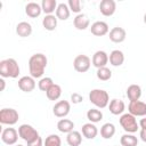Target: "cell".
I'll list each match as a JSON object with an SVG mask.
<instances>
[{
  "label": "cell",
  "instance_id": "cell-1",
  "mask_svg": "<svg viewBox=\"0 0 146 146\" xmlns=\"http://www.w3.org/2000/svg\"><path fill=\"white\" fill-rule=\"evenodd\" d=\"M47 63L48 59L46 57V55L38 52L34 54L30 57L29 59V71H30V75L34 79H40L42 78L44 70L47 67Z\"/></svg>",
  "mask_w": 146,
  "mask_h": 146
},
{
  "label": "cell",
  "instance_id": "cell-2",
  "mask_svg": "<svg viewBox=\"0 0 146 146\" xmlns=\"http://www.w3.org/2000/svg\"><path fill=\"white\" fill-rule=\"evenodd\" d=\"M21 73V68L16 59L7 58L0 62V75L1 78H11L16 79Z\"/></svg>",
  "mask_w": 146,
  "mask_h": 146
},
{
  "label": "cell",
  "instance_id": "cell-3",
  "mask_svg": "<svg viewBox=\"0 0 146 146\" xmlns=\"http://www.w3.org/2000/svg\"><path fill=\"white\" fill-rule=\"evenodd\" d=\"M89 100L97 108H105L110 104V96L103 89H92L89 92Z\"/></svg>",
  "mask_w": 146,
  "mask_h": 146
},
{
  "label": "cell",
  "instance_id": "cell-4",
  "mask_svg": "<svg viewBox=\"0 0 146 146\" xmlns=\"http://www.w3.org/2000/svg\"><path fill=\"white\" fill-rule=\"evenodd\" d=\"M120 124H121V127L123 128V130L127 133H135L139 129V124L137 122L136 116H133L129 112L121 115V117H120Z\"/></svg>",
  "mask_w": 146,
  "mask_h": 146
},
{
  "label": "cell",
  "instance_id": "cell-5",
  "mask_svg": "<svg viewBox=\"0 0 146 146\" xmlns=\"http://www.w3.org/2000/svg\"><path fill=\"white\" fill-rule=\"evenodd\" d=\"M19 114L14 108H2L0 111V123L6 125H14L17 123Z\"/></svg>",
  "mask_w": 146,
  "mask_h": 146
},
{
  "label": "cell",
  "instance_id": "cell-6",
  "mask_svg": "<svg viewBox=\"0 0 146 146\" xmlns=\"http://www.w3.org/2000/svg\"><path fill=\"white\" fill-rule=\"evenodd\" d=\"M18 135L26 143H30V141L34 140L36 137H39V132L31 124H26V123L19 125V128H18Z\"/></svg>",
  "mask_w": 146,
  "mask_h": 146
},
{
  "label": "cell",
  "instance_id": "cell-7",
  "mask_svg": "<svg viewBox=\"0 0 146 146\" xmlns=\"http://www.w3.org/2000/svg\"><path fill=\"white\" fill-rule=\"evenodd\" d=\"M91 59L87 55H78L73 60V67L79 73H84L90 68Z\"/></svg>",
  "mask_w": 146,
  "mask_h": 146
},
{
  "label": "cell",
  "instance_id": "cell-8",
  "mask_svg": "<svg viewBox=\"0 0 146 146\" xmlns=\"http://www.w3.org/2000/svg\"><path fill=\"white\" fill-rule=\"evenodd\" d=\"M18 131L15 128H6L1 132V140L6 145H15L18 140Z\"/></svg>",
  "mask_w": 146,
  "mask_h": 146
},
{
  "label": "cell",
  "instance_id": "cell-9",
  "mask_svg": "<svg viewBox=\"0 0 146 146\" xmlns=\"http://www.w3.org/2000/svg\"><path fill=\"white\" fill-rule=\"evenodd\" d=\"M128 111L133 116H146V103L141 100L130 102L128 105Z\"/></svg>",
  "mask_w": 146,
  "mask_h": 146
},
{
  "label": "cell",
  "instance_id": "cell-10",
  "mask_svg": "<svg viewBox=\"0 0 146 146\" xmlns=\"http://www.w3.org/2000/svg\"><path fill=\"white\" fill-rule=\"evenodd\" d=\"M71 111V104L67 100H59L52 107V113L57 117H65Z\"/></svg>",
  "mask_w": 146,
  "mask_h": 146
},
{
  "label": "cell",
  "instance_id": "cell-11",
  "mask_svg": "<svg viewBox=\"0 0 146 146\" xmlns=\"http://www.w3.org/2000/svg\"><path fill=\"white\" fill-rule=\"evenodd\" d=\"M108 63V55L106 51L104 50H97L91 58V64L96 67V68H100V67H105L106 64Z\"/></svg>",
  "mask_w": 146,
  "mask_h": 146
},
{
  "label": "cell",
  "instance_id": "cell-12",
  "mask_svg": "<svg viewBox=\"0 0 146 146\" xmlns=\"http://www.w3.org/2000/svg\"><path fill=\"white\" fill-rule=\"evenodd\" d=\"M108 31H110L108 24L104 21H97V22L92 23L91 26H90V32L96 36L106 35L108 33Z\"/></svg>",
  "mask_w": 146,
  "mask_h": 146
},
{
  "label": "cell",
  "instance_id": "cell-13",
  "mask_svg": "<svg viewBox=\"0 0 146 146\" xmlns=\"http://www.w3.org/2000/svg\"><path fill=\"white\" fill-rule=\"evenodd\" d=\"M99 10H100L102 15L110 17V16L114 15V13L116 10V2L114 0H102L99 3Z\"/></svg>",
  "mask_w": 146,
  "mask_h": 146
},
{
  "label": "cell",
  "instance_id": "cell-14",
  "mask_svg": "<svg viewBox=\"0 0 146 146\" xmlns=\"http://www.w3.org/2000/svg\"><path fill=\"white\" fill-rule=\"evenodd\" d=\"M18 88L24 92H31L35 88V79L31 75L22 76L18 80Z\"/></svg>",
  "mask_w": 146,
  "mask_h": 146
},
{
  "label": "cell",
  "instance_id": "cell-15",
  "mask_svg": "<svg viewBox=\"0 0 146 146\" xmlns=\"http://www.w3.org/2000/svg\"><path fill=\"white\" fill-rule=\"evenodd\" d=\"M108 36H110V40L114 43H121L125 40V36H127V32L123 27H120V26H115L113 27L110 33H108Z\"/></svg>",
  "mask_w": 146,
  "mask_h": 146
},
{
  "label": "cell",
  "instance_id": "cell-16",
  "mask_svg": "<svg viewBox=\"0 0 146 146\" xmlns=\"http://www.w3.org/2000/svg\"><path fill=\"white\" fill-rule=\"evenodd\" d=\"M73 25H74V27L76 29V30H79V31H83V30H86V29H88L89 27V25H90V19H89V17L86 15V14H79V15H76L75 17H74V19H73Z\"/></svg>",
  "mask_w": 146,
  "mask_h": 146
},
{
  "label": "cell",
  "instance_id": "cell-17",
  "mask_svg": "<svg viewBox=\"0 0 146 146\" xmlns=\"http://www.w3.org/2000/svg\"><path fill=\"white\" fill-rule=\"evenodd\" d=\"M81 132H82V136L84 138H87V139H95L97 137V135H98V129L95 125V123L88 122V123H84L82 125Z\"/></svg>",
  "mask_w": 146,
  "mask_h": 146
},
{
  "label": "cell",
  "instance_id": "cell-18",
  "mask_svg": "<svg viewBox=\"0 0 146 146\" xmlns=\"http://www.w3.org/2000/svg\"><path fill=\"white\" fill-rule=\"evenodd\" d=\"M108 110H110V112H111L113 115H120V114H122V113L124 112V110H125V104H124L123 100L114 98V99H112V100L110 102V104H108Z\"/></svg>",
  "mask_w": 146,
  "mask_h": 146
},
{
  "label": "cell",
  "instance_id": "cell-19",
  "mask_svg": "<svg viewBox=\"0 0 146 146\" xmlns=\"http://www.w3.org/2000/svg\"><path fill=\"white\" fill-rule=\"evenodd\" d=\"M108 62H110V64H111L112 66H115V67L121 66V65L124 63V54H123L121 50L115 49V50H113V51L110 54V56H108Z\"/></svg>",
  "mask_w": 146,
  "mask_h": 146
},
{
  "label": "cell",
  "instance_id": "cell-20",
  "mask_svg": "<svg viewBox=\"0 0 146 146\" xmlns=\"http://www.w3.org/2000/svg\"><path fill=\"white\" fill-rule=\"evenodd\" d=\"M42 13V8H41V5L36 3V2H29L26 6H25V14L31 17V18H36L41 15Z\"/></svg>",
  "mask_w": 146,
  "mask_h": 146
},
{
  "label": "cell",
  "instance_id": "cell-21",
  "mask_svg": "<svg viewBox=\"0 0 146 146\" xmlns=\"http://www.w3.org/2000/svg\"><path fill=\"white\" fill-rule=\"evenodd\" d=\"M16 34L21 38H26L32 34V25L29 22H19L16 25Z\"/></svg>",
  "mask_w": 146,
  "mask_h": 146
},
{
  "label": "cell",
  "instance_id": "cell-22",
  "mask_svg": "<svg viewBox=\"0 0 146 146\" xmlns=\"http://www.w3.org/2000/svg\"><path fill=\"white\" fill-rule=\"evenodd\" d=\"M127 97L130 102L139 100L141 97V88L138 84H130L127 88Z\"/></svg>",
  "mask_w": 146,
  "mask_h": 146
},
{
  "label": "cell",
  "instance_id": "cell-23",
  "mask_svg": "<svg viewBox=\"0 0 146 146\" xmlns=\"http://www.w3.org/2000/svg\"><path fill=\"white\" fill-rule=\"evenodd\" d=\"M56 17L57 19H60V21H66L68 17H70V14H71V10L67 6V3H58L57 8H56Z\"/></svg>",
  "mask_w": 146,
  "mask_h": 146
},
{
  "label": "cell",
  "instance_id": "cell-24",
  "mask_svg": "<svg viewBox=\"0 0 146 146\" xmlns=\"http://www.w3.org/2000/svg\"><path fill=\"white\" fill-rule=\"evenodd\" d=\"M74 128V122L71 121L70 119H60L57 122V129L58 131L63 132V133H70L71 131H73Z\"/></svg>",
  "mask_w": 146,
  "mask_h": 146
},
{
  "label": "cell",
  "instance_id": "cell-25",
  "mask_svg": "<svg viewBox=\"0 0 146 146\" xmlns=\"http://www.w3.org/2000/svg\"><path fill=\"white\" fill-rule=\"evenodd\" d=\"M66 143L68 144V146H80L81 143H82V135H81V132L73 130L70 133H67Z\"/></svg>",
  "mask_w": 146,
  "mask_h": 146
},
{
  "label": "cell",
  "instance_id": "cell-26",
  "mask_svg": "<svg viewBox=\"0 0 146 146\" xmlns=\"http://www.w3.org/2000/svg\"><path fill=\"white\" fill-rule=\"evenodd\" d=\"M57 21L56 15H46L42 19V26L47 31H54L57 27Z\"/></svg>",
  "mask_w": 146,
  "mask_h": 146
},
{
  "label": "cell",
  "instance_id": "cell-27",
  "mask_svg": "<svg viewBox=\"0 0 146 146\" xmlns=\"http://www.w3.org/2000/svg\"><path fill=\"white\" fill-rule=\"evenodd\" d=\"M46 95H47V98L49 100H57V99H59V97L62 96V88H60V86L57 84V83H54L46 91Z\"/></svg>",
  "mask_w": 146,
  "mask_h": 146
},
{
  "label": "cell",
  "instance_id": "cell-28",
  "mask_svg": "<svg viewBox=\"0 0 146 146\" xmlns=\"http://www.w3.org/2000/svg\"><path fill=\"white\" fill-rule=\"evenodd\" d=\"M115 135V125L113 123H105L102 125L100 128V136L104 139H111L113 136Z\"/></svg>",
  "mask_w": 146,
  "mask_h": 146
},
{
  "label": "cell",
  "instance_id": "cell-29",
  "mask_svg": "<svg viewBox=\"0 0 146 146\" xmlns=\"http://www.w3.org/2000/svg\"><path fill=\"white\" fill-rule=\"evenodd\" d=\"M121 146H137L138 145V138L133 133H124L120 138Z\"/></svg>",
  "mask_w": 146,
  "mask_h": 146
},
{
  "label": "cell",
  "instance_id": "cell-30",
  "mask_svg": "<svg viewBox=\"0 0 146 146\" xmlns=\"http://www.w3.org/2000/svg\"><path fill=\"white\" fill-rule=\"evenodd\" d=\"M57 6L58 5H57L56 0H42V2H41L42 11L46 15H52V13L56 11Z\"/></svg>",
  "mask_w": 146,
  "mask_h": 146
},
{
  "label": "cell",
  "instance_id": "cell-31",
  "mask_svg": "<svg viewBox=\"0 0 146 146\" xmlns=\"http://www.w3.org/2000/svg\"><path fill=\"white\" fill-rule=\"evenodd\" d=\"M87 119L89 120V122L91 123H97L100 122L103 120V113L98 108H90L87 112Z\"/></svg>",
  "mask_w": 146,
  "mask_h": 146
},
{
  "label": "cell",
  "instance_id": "cell-32",
  "mask_svg": "<svg viewBox=\"0 0 146 146\" xmlns=\"http://www.w3.org/2000/svg\"><path fill=\"white\" fill-rule=\"evenodd\" d=\"M96 75H97L98 80H100V81H108L112 78V71L106 66L100 67V68H97Z\"/></svg>",
  "mask_w": 146,
  "mask_h": 146
},
{
  "label": "cell",
  "instance_id": "cell-33",
  "mask_svg": "<svg viewBox=\"0 0 146 146\" xmlns=\"http://www.w3.org/2000/svg\"><path fill=\"white\" fill-rule=\"evenodd\" d=\"M43 146H62V139L58 135L51 133L46 138Z\"/></svg>",
  "mask_w": 146,
  "mask_h": 146
},
{
  "label": "cell",
  "instance_id": "cell-34",
  "mask_svg": "<svg viewBox=\"0 0 146 146\" xmlns=\"http://www.w3.org/2000/svg\"><path fill=\"white\" fill-rule=\"evenodd\" d=\"M52 84H54V81H52V79L49 78V76L41 78V79L39 80V82H38V87H39V89H40L41 91H44V92H46Z\"/></svg>",
  "mask_w": 146,
  "mask_h": 146
},
{
  "label": "cell",
  "instance_id": "cell-35",
  "mask_svg": "<svg viewBox=\"0 0 146 146\" xmlns=\"http://www.w3.org/2000/svg\"><path fill=\"white\" fill-rule=\"evenodd\" d=\"M67 6L71 11L75 13L78 15L81 14V1L80 0H68Z\"/></svg>",
  "mask_w": 146,
  "mask_h": 146
},
{
  "label": "cell",
  "instance_id": "cell-36",
  "mask_svg": "<svg viewBox=\"0 0 146 146\" xmlns=\"http://www.w3.org/2000/svg\"><path fill=\"white\" fill-rule=\"evenodd\" d=\"M43 140H42V138L39 136V137H36L34 140H32V141H30V143H26V146H43Z\"/></svg>",
  "mask_w": 146,
  "mask_h": 146
},
{
  "label": "cell",
  "instance_id": "cell-37",
  "mask_svg": "<svg viewBox=\"0 0 146 146\" xmlns=\"http://www.w3.org/2000/svg\"><path fill=\"white\" fill-rule=\"evenodd\" d=\"M71 100H72L73 104H79V103H81L83 100V97L78 92H73L71 95Z\"/></svg>",
  "mask_w": 146,
  "mask_h": 146
},
{
  "label": "cell",
  "instance_id": "cell-38",
  "mask_svg": "<svg viewBox=\"0 0 146 146\" xmlns=\"http://www.w3.org/2000/svg\"><path fill=\"white\" fill-rule=\"evenodd\" d=\"M139 127H140V129H144V130H146V116H144L140 121H139Z\"/></svg>",
  "mask_w": 146,
  "mask_h": 146
},
{
  "label": "cell",
  "instance_id": "cell-39",
  "mask_svg": "<svg viewBox=\"0 0 146 146\" xmlns=\"http://www.w3.org/2000/svg\"><path fill=\"white\" fill-rule=\"evenodd\" d=\"M139 137H140V139H141L144 143H146V130H144V129H140V132H139Z\"/></svg>",
  "mask_w": 146,
  "mask_h": 146
},
{
  "label": "cell",
  "instance_id": "cell-40",
  "mask_svg": "<svg viewBox=\"0 0 146 146\" xmlns=\"http://www.w3.org/2000/svg\"><path fill=\"white\" fill-rule=\"evenodd\" d=\"M0 83H1V91H3L5 90V80H3V78L0 79Z\"/></svg>",
  "mask_w": 146,
  "mask_h": 146
},
{
  "label": "cell",
  "instance_id": "cell-41",
  "mask_svg": "<svg viewBox=\"0 0 146 146\" xmlns=\"http://www.w3.org/2000/svg\"><path fill=\"white\" fill-rule=\"evenodd\" d=\"M143 21H144V23H145V24H146V13H145V14H144V19H143Z\"/></svg>",
  "mask_w": 146,
  "mask_h": 146
},
{
  "label": "cell",
  "instance_id": "cell-42",
  "mask_svg": "<svg viewBox=\"0 0 146 146\" xmlns=\"http://www.w3.org/2000/svg\"><path fill=\"white\" fill-rule=\"evenodd\" d=\"M16 146H24V145H21V144H18V145H16Z\"/></svg>",
  "mask_w": 146,
  "mask_h": 146
}]
</instances>
